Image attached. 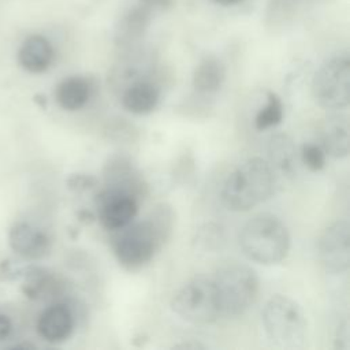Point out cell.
Masks as SVG:
<instances>
[{"label":"cell","mask_w":350,"mask_h":350,"mask_svg":"<svg viewBox=\"0 0 350 350\" xmlns=\"http://www.w3.org/2000/svg\"><path fill=\"white\" fill-rule=\"evenodd\" d=\"M302 163L313 172H317L325 165V152L320 145L316 144H304L301 148Z\"/></svg>","instance_id":"22"},{"label":"cell","mask_w":350,"mask_h":350,"mask_svg":"<svg viewBox=\"0 0 350 350\" xmlns=\"http://www.w3.org/2000/svg\"><path fill=\"white\" fill-rule=\"evenodd\" d=\"M283 103L275 92H267V103L258 109L254 118V127L258 131L278 126L283 120Z\"/></svg>","instance_id":"21"},{"label":"cell","mask_w":350,"mask_h":350,"mask_svg":"<svg viewBox=\"0 0 350 350\" xmlns=\"http://www.w3.org/2000/svg\"><path fill=\"white\" fill-rule=\"evenodd\" d=\"M12 332V323L10 317L0 313V342L5 340Z\"/></svg>","instance_id":"27"},{"label":"cell","mask_w":350,"mask_h":350,"mask_svg":"<svg viewBox=\"0 0 350 350\" xmlns=\"http://www.w3.org/2000/svg\"><path fill=\"white\" fill-rule=\"evenodd\" d=\"M171 309L191 324H212L221 317L212 278L198 275L180 286L171 299Z\"/></svg>","instance_id":"5"},{"label":"cell","mask_w":350,"mask_h":350,"mask_svg":"<svg viewBox=\"0 0 350 350\" xmlns=\"http://www.w3.org/2000/svg\"><path fill=\"white\" fill-rule=\"evenodd\" d=\"M226 81V67L215 56L204 57L193 72V88L200 94H213L220 90Z\"/></svg>","instance_id":"17"},{"label":"cell","mask_w":350,"mask_h":350,"mask_svg":"<svg viewBox=\"0 0 350 350\" xmlns=\"http://www.w3.org/2000/svg\"><path fill=\"white\" fill-rule=\"evenodd\" d=\"M321 148L325 154L334 159H343L349 154V119L345 113L328 115L320 127Z\"/></svg>","instance_id":"14"},{"label":"cell","mask_w":350,"mask_h":350,"mask_svg":"<svg viewBox=\"0 0 350 350\" xmlns=\"http://www.w3.org/2000/svg\"><path fill=\"white\" fill-rule=\"evenodd\" d=\"M146 8H167L172 4V0H139Z\"/></svg>","instance_id":"29"},{"label":"cell","mask_w":350,"mask_h":350,"mask_svg":"<svg viewBox=\"0 0 350 350\" xmlns=\"http://www.w3.org/2000/svg\"><path fill=\"white\" fill-rule=\"evenodd\" d=\"M92 93V85L89 79L72 75L64 78L55 90V98L64 111L81 109L89 100Z\"/></svg>","instance_id":"18"},{"label":"cell","mask_w":350,"mask_h":350,"mask_svg":"<svg viewBox=\"0 0 350 350\" xmlns=\"http://www.w3.org/2000/svg\"><path fill=\"white\" fill-rule=\"evenodd\" d=\"M105 187L116 189L139 200L146 194V183L137 167L124 156H115L104 167Z\"/></svg>","instance_id":"11"},{"label":"cell","mask_w":350,"mask_h":350,"mask_svg":"<svg viewBox=\"0 0 350 350\" xmlns=\"http://www.w3.org/2000/svg\"><path fill=\"white\" fill-rule=\"evenodd\" d=\"M55 59V49L51 41L41 34H31L23 40L18 49L19 66L31 74L46 71Z\"/></svg>","instance_id":"13"},{"label":"cell","mask_w":350,"mask_h":350,"mask_svg":"<svg viewBox=\"0 0 350 350\" xmlns=\"http://www.w3.org/2000/svg\"><path fill=\"white\" fill-rule=\"evenodd\" d=\"M317 253L327 272L338 275L349 269L350 226L347 220H336L324 228L317 241Z\"/></svg>","instance_id":"8"},{"label":"cell","mask_w":350,"mask_h":350,"mask_svg":"<svg viewBox=\"0 0 350 350\" xmlns=\"http://www.w3.org/2000/svg\"><path fill=\"white\" fill-rule=\"evenodd\" d=\"M78 215H79V220H82L85 223H90L94 219V216L89 211H81Z\"/></svg>","instance_id":"30"},{"label":"cell","mask_w":350,"mask_h":350,"mask_svg":"<svg viewBox=\"0 0 350 350\" xmlns=\"http://www.w3.org/2000/svg\"><path fill=\"white\" fill-rule=\"evenodd\" d=\"M122 105L131 113L146 115L152 112L160 100L159 88L146 79H137L122 93Z\"/></svg>","instance_id":"16"},{"label":"cell","mask_w":350,"mask_h":350,"mask_svg":"<svg viewBox=\"0 0 350 350\" xmlns=\"http://www.w3.org/2000/svg\"><path fill=\"white\" fill-rule=\"evenodd\" d=\"M276 175L262 157H250L237 165L221 187V201L228 211L246 212L267 201L275 191Z\"/></svg>","instance_id":"1"},{"label":"cell","mask_w":350,"mask_h":350,"mask_svg":"<svg viewBox=\"0 0 350 350\" xmlns=\"http://www.w3.org/2000/svg\"><path fill=\"white\" fill-rule=\"evenodd\" d=\"M197 242L201 243L204 249H216L217 246L220 247V243L223 242V235L220 228H217L213 224H205L198 231Z\"/></svg>","instance_id":"23"},{"label":"cell","mask_w":350,"mask_h":350,"mask_svg":"<svg viewBox=\"0 0 350 350\" xmlns=\"http://www.w3.org/2000/svg\"><path fill=\"white\" fill-rule=\"evenodd\" d=\"M74 329V314L64 304L48 306L38 317L37 332L51 343H60L70 338Z\"/></svg>","instance_id":"12"},{"label":"cell","mask_w":350,"mask_h":350,"mask_svg":"<svg viewBox=\"0 0 350 350\" xmlns=\"http://www.w3.org/2000/svg\"><path fill=\"white\" fill-rule=\"evenodd\" d=\"M119 231L122 232L113 243V254L118 262L129 271L146 265L164 245L148 219L135 224L130 223Z\"/></svg>","instance_id":"7"},{"label":"cell","mask_w":350,"mask_h":350,"mask_svg":"<svg viewBox=\"0 0 350 350\" xmlns=\"http://www.w3.org/2000/svg\"><path fill=\"white\" fill-rule=\"evenodd\" d=\"M23 279L22 291L30 299H42L56 293L57 282L45 268L27 267L23 272Z\"/></svg>","instance_id":"19"},{"label":"cell","mask_w":350,"mask_h":350,"mask_svg":"<svg viewBox=\"0 0 350 350\" xmlns=\"http://www.w3.org/2000/svg\"><path fill=\"white\" fill-rule=\"evenodd\" d=\"M148 22H149V12L145 5L130 10L123 16L116 30V37H115L116 44L120 46H126L139 40L144 31L146 30Z\"/></svg>","instance_id":"20"},{"label":"cell","mask_w":350,"mask_h":350,"mask_svg":"<svg viewBox=\"0 0 350 350\" xmlns=\"http://www.w3.org/2000/svg\"><path fill=\"white\" fill-rule=\"evenodd\" d=\"M96 208L103 227L119 231L137 216L138 200L129 193L105 187L96 196Z\"/></svg>","instance_id":"9"},{"label":"cell","mask_w":350,"mask_h":350,"mask_svg":"<svg viewBox=\"0 0 350 350\" xmlns=\"http://www.w3.org/2000/svg\"><path fill=\"white\" fill-rule=\"evenodd\" d=\"M172 349H183V350H198V349H205V345H202L201 342L197 340H187V342H180L172 346Z\"/></svg>","instance_id":"28"},{"label":"cell","mask_w":350,"mask_h":350,"mask_svg":"<svg viewBox=\"0 0 350 350\" xmlns=\"http://www.w3.org/2000/svg\"><path fill=\"white\" fill-rule=\"evenodd\" d=\"M312 94L324 109L347 108L350 103V62L346 55L331 57L316 71Z\"/></svg>","instance_id":"6"},{"label":"cell","mask_w":350,"mask_h":350,"mask_svg":"<svg viewBox=\"0 0 350 350\" xmlns=\"http://www.w3.org/2000/svg\"><path fill=\"white\" fill-rule=\"evenodd\" d=\"M264 331L279 349H299L305 345L308 323L299 304L282 294L271 297L261 312Z\"/></svg>","instance_id":"3"},{"label":"cell","mask_w":350,"mask_h":350,"mask_svg":"<svg viewBox=\"0 0 350 350\" xmlns=\"http://www.w3.org/2000/svg\"><path fill=\"white\" fill-rule=\"evenodd\" d=\"M216 4L219 5H224V7H228V5H235V4H239L241 1L243 0H213Z\"/></svg>","instance_id":"31"},{"label":"cell","mask_w":350,"mask_h":350,"mask_svg":"<svg viewBox=\"0 0 350 350\" xmlns=\"http://www.w3.org/2000/svg\"><path fill=\"white\" fill-rule=\"evenodd\" d=\"M8 245L18 256L26 260H40L49 254L52 243L44 230L22 221L11 227Z\"/></svg>","instance_id":"10"},{"label":"cell","mask_w":350,"mask_h":350,"mask_svg":"<svg viewBox=\"0 0 350 350\" xmlns=\"http://www.w3.org/2000/svg\"><path fill=\"white\" fill-rule=\"evenodd\" d=\"M96 185H97V179L86 174H72L67 179V187L75 193H82L85 190L92 189Z\"/></svg>","instance_id":"24"},{"label":"cell","mask_w":350,"mask_h":350,"mask_svg":"<svg viewBox=\"0 0 350 350\" xmlns=\"http://www.w3.org/2000/svg\"><path fill=\"white\" fill-rule=\"evenodd\" d=\"M26 268H19L15 262L4 260L0 262V280H15L19 276H23Z\"/></svg>","instance_id":"25"},{"label":"cell","mask_w":350,"mask_h":350,"mask_svg":"<svg viewBox=\"0 0 350 350\" xmlns=\"http://www.w3.org/2000/svg\"><path fill=\"white\" fill-rule=\"evenodd\" d=\"M350 332H349V323L345 320L339 324L335 335V349L347 350L350 347Z\"/></svg>","instance_id":"26"},{"label":"cell","mask_w":350,"mask_h":350,"mask_svg":"<svg viewBox=\"0 0 350 350\" xmlns=\"http://www.w3.org/2000/svg\"><path fill=\"white\" fill-rule=\"evenodd\" d=\"M239 246L249 260L262 265H273L287 257L291 237L279 217L260 213L242 227Z\"/></svg>","instance_id":"2"},{"label":"cell","mask_w":350,"mask_h":350,"mask_svg":"<svg viewBox=\"0 0 350 350\" xmlns=\"http://www.w3.org/2000/svg\"><path fill=\"white\" fill-rule=\"evenodd\" d=\"M212 279L221 316H242L254 304L258 294V279L252 268L230 262L220 267Z\"/></svg>","instance_id":"4"},{"label":"cell","mask_w":350,"mask_h":350,"mask_svg":"<svg viewBox=\"0 0 350 350\" xmlns=\"http://www.w3.org/2000/svg\"><path fill=\"white\" fill-rule=\"evenodd\" d=\"M273 174L293 178L297 172V146L287 134H276L268 142V160Z\"/></svg>","instance_id":"15"}]
</instances>
